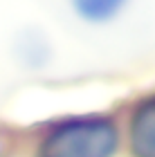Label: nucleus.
<instances>
[{"label": "nucleus", "mask_w": 155, "mask_h": 157, "mask_svg": "<svg viewBox=\"0 0 155 157\" xmlns=\"http://www.w3.org/2000/svg\"><path fill=\"white\" fill-rule=\"evenodd\" d=\"M126 137L133 157H155V92L133 105Z\"/></svg>", "instance_id": "nucleus-2"}, {"label": "nucleus", "mask_w": 155, "mask_h": 157, "mask_svg": "<svg viewBox=\"0 0 155 157\" xmlns=\"http://www.w3.org/2000/svg\"><path fill=\"white\" fill-rule=\"evenodd\" d=\"M11 54L18 65H23L27 70H43L52 63L54 47H52L50 36L41 27H25L14 38Z\"/></svg>", "instance_id": "nucleus-3"}, {"label": "nucleus", "mask_w": 155, "mask_h": 157, "mask_svg": "<svg viewBox=\"0 0 155 157\" xmlns=\"http://www.w3.org/2000/svg\"><path fill=\"white\" fill-rule=\"evenodd\" d=\"M130 0H70V9L86 25H108L117 20Z\"/></svg>", "instance_id": "nucleus-4"}, {"label": "nucleus", "mask_w": 155, "mask_h": 157, "mask_svg": "<svg viewBox=\"0 0 155 157\" xmlns=\"http://www.w3.org/2000/svg\"><path fill=\"white\" fill-rule=\"evenodd\" d=\"M122 144L108 115H74L56 121L41 137L34 157H115Z\"/></svg>", "instance_id": "nucleus-1"}]
</instances>
